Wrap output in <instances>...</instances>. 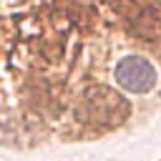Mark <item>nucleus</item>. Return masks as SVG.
Wrapping results in <instances>:
<instances>
[{
  "label": "nucleus",
  "instance_id": "1",
  "mask_svg": "<svg viewBox=\"0 0 161 161\" xmlns=\"http://www.w3.org/2000/svg\"><path fill=\"white\" fill-rule=\"evenodd\" d=\"M113 78L128 93H148L156 86V68L141 55H126L118 60Z\"/></svg>",
  "mask_w": 161,
  "mask_h": 161
}]
</instances>
